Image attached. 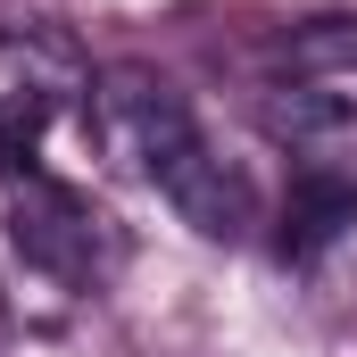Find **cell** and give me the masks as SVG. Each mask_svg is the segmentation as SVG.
Segmentation results:
<instances>
[{
  "instance_id": "obj_2",
  "label": "cell",
  "mask_w": 357,
  "mask_h": 357,
  "mask_svg": "<svg viewBox=\"0 0 357 357\" xmlns=\"http://www.w3.org/2000/svg\"><path fill=\"white\" fill-rule=\"evenodd\" d=\"M91 133L133 167V175L158 183V167L199 142V125H191V108H183V91L158 75V67H108V75H91Z\"/></svg>"
},
{
  "instance_id": "obj_7",
  "label": "cell",
  "mask_w": 357,
  "mask_h": 357,
  "mask_svg": "<svg viewBox=\"0 0 357 357\" xmlns=\"http://www.w3.org/2000/svg\"><path fill=\"white\" fill-rule=\"evenodd\" d=\"M42 125H50V100H42V91H0V183H17L33 167Z\"/></svg>"
},
{
  "instance_id": "obj_1",
  "label": "cell",
  "mask_w": 357,
  "mask_h": 357,
  "mask_svg": "<svg viewBox=\"0 0 357 357\" xmlns=\"http://www.w3.org/2000/svg\"><path fill=\"white\" fill-rule=\"evenodd\" d=\"M8 250L33 274L84 291V282H100V266H108V216L91 208L75 183L25 167V175L8 183Z\"/></svg>"
},
{
  "instance_id": "obj_3",
  "label": "cell",
  "mask_w": 357,
  "mask_h": 357,
  "mask_svg": "<svg viewBox=\"0 0 357 357\" xmlns=\"http://www.w3.org/2000/svg\"><path fill=\"white\" fill-rule=\"evenodd\" d=\"M258 133L299 167H349L357 158V84H274L258 100Z\"/></svg>"
},
{
  "instance_id": "obj_4",
  "label": "cell",
  "mask_w": 357,
  "mask_h": 357,
  "mask_svg": "<svg viewBox=\"0 0 357 357\" xmlns=\"http://www.w3.org/2000/svg\"><path fill=\"white\" fill-rule=\"evenodd\" d=\"M158 191L175 199V216L199 233V241H241L250 225H258V208H250V183L233 175L208 142H191V150H175L167 167H158Z\"/></svg>"
},
{
  "instance_id": "obj_6",
  "label": "cell",
  "mask_w": 357,
  "mask_h": 357,
  "mask_svg": "<svg viewBox=\"0 0 357 357\" xmlns=\"http://www.w3.org/2000/svg\"><path fill=\"white\" fill-rule=\"evenodd\" d=\"M274 84H357V17H307L274 42Z\"/></svg>"
},
{
  "instance_id": "obj_5",
  "label": "cell",
  "mask_w": 357,
  "mask_h": 357,
  "mask_svg": "<svg viewBox=\"0 0 357 357\" xmlns=\"http://www.w3.org/2000/svg\"><path fill=\"white\" fill-rule=\"evenodd\" d=\"M357 225V167H299L282 191V258H316Z\"/></svg>"
}]
</instances>
